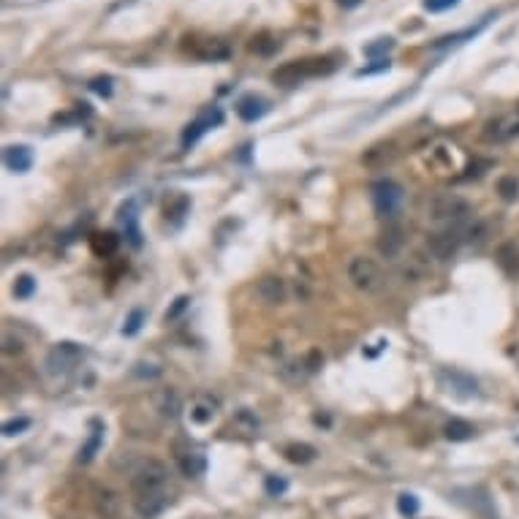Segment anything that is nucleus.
<instances>
[{
  "instance_id": "f257e3e1",
  "label": "nucleus",
  "mask_w": 519,
  "mask_h": 519,
  "mask_svg": "<svg viewBox=\"0 0 519 519\" xmlns=\"http://www.w3.org/2000/svg\"><path fill=\"white\" fill-rule=\"evenodd\" d=\"M470 202L457 196V193H435L424 202V221L441 228H457V226L470 218Z\"/></svg>"
},
{
  "instance_id": "f03ea898",
  "label": "nucleus",
  "mask_w": 519,
  "mask_h": 519,
  "mask_svg": "<svg viewBox=\"0 0 519 519\" xmlns=\"http://www.w3.org/2000/svg\"><path fill=\"white\" fill-rule=\"evenodd\" d=\"M370 199H373V207L378 212V218L383 221H397L400 212H402V204H405V188L383 177V180H375L373 188H370Z\"/></svg>"
},
{
  "instance_id": "7ed1b4c3",
  "label": "nucleus",
  "mask_w": 519,
  "mask_h": 519,
  "mask_svg": "<svg viewBox=\"0 0 519 519\" xmlns=\"http://www.w3.org/2000/svg\"><path fill=\"white\" fill-rule=\"evenodd\" d=\"M169 467L158 460H147L134 470L131 476V492L134 498H147V495H158V492H169Z\"/></svg>"
},
{
  "instance_id": "20e7f679",
  "label": "nucleus",
  "mask_w": 519,
  "mask_h": 519,
  "mask_svg": "<svg viewBox=\"0 0 519 519\" xmlns=\"http://www.w3.org/2000/svg\"><path fill=\"white\" fill-rule=\"evenodd\" d=\"M346 275H348V283L359 294H375V291H381L383 283H386L378 261H373L370 256H354V259L348 261Z\"/></svg>"
},
{
  "instance_id": "39448f33",
  "label": "nucleus",
  "mask_w": 519,
  "mask_h": 519,
  "mask_svg": "<svg viewBox=\"0 0 519 519\" xmlns=\"http://www.w3.org/2000/svg\"><path fill=\"white\" fill-rule=\"evenodd\" d=\"M85 359V351L82 346H76V343H54L49 348V354H47V359H44V367H47V373L54 375V378H60V375H66L71 373L76 364Z\"/></svg>"
},
{
  "instance_id": "423d86ee",
  "label": "nucleus",
  "mask_w": 519,
  "mask_h": 519,
  "mask_svg": "<svg viewBox=\"0 0 519 519\" xmlns=\"http://www.w3.org/2000/svg\"><path fill=\"white\" fill-rule=\"evenodd\" d=\"M321 63H327V60H302V63H288V66H283V69H277L272 74V82L283 87H294L299 82H305L308 76H318V74H327L332 71V66H321Z\"/></svg>"
},
{
  "instance_id": "0eeeda50",
  "label": "nucleus",
  "mask_w": 519,
  "mask_h": 519,
  "mask_svg": "<svg viewBox=\"0 0 519 519\" xmlns=\"http://www.w3.org/2000/svg\"><path fill=\"white\" fill-rule=\"evenodd\" d=\"M221 122H223V112H221L218 106H209V109H204V112H202L196 120L185 125V131H182V150H191L199 139L204 136L207 131H212L215 125H221Z\"/></svg>"
},
{
  "instance_id": "6e6552de",
  "label": "nucleus",
  "mask_w": 519,
  "mask_h": 519,
  "mask_svg": "<svg viewBox=\"0 0 519 519\" xmlns=\"http://www.w3.org/2000/svg\"><path fill=\"white\" fill-rule=\"evenodd\" d=\"M438 383L443 392H449L454 397H476L479 395V381L467 373H460V370H441L438 373Z\"/></svg>"
},
{
  "instance_id": "1a4fd4ad",
  "label": "nucleus",
  "mask_w": 519,
  "mask_h": 519,
  "mask_svg": "<svg viewBox=\"0 0 519 519\" xmlns=\"http://www.w3.org/2000/svg\"><path fill=\"white\" fill-rule=\"evenodd\" d=\"M460 245H462L460 228H441V231H435V234L427 237V250L438 261H449L460 250Z\"/></svg>"
},
{
  "instance_id": "9d476101",
  "label": "nucleus",
  "mask_w": 519,
  "mask_h": 519,
  "mask_svg": "<svg viewBox=\"0 0 519 519\" xmlns=\"http://www.w3.org/2000/svg\"><path fill=\"white\" fill-rule=\"evenodd\" d=\"M286 296H288V288H286V283H283L280 277L267 275L256 283V299H259L261 305H267V308L283 305V302H286Z\"/></svg>"
},
{
  "instance_id": "9b49d317",
  "label": "nucleus",
  "mask_w": 519,
  "mask_h": 519,
  "mask_svg": "<svg viewBox=\"0 0 519 519\" xmlns=\"http://www.w3.org/2000/svg\"><path fill=\"white\" fill-rule=\"evenodd\" d=\"M33 147H28V144H11V147H6V153H3V163H6V169L14 174H28L33 169Z\"/></svg>"
},
{
  "instance_id": "f8f14e48",
  "label": "nucleus",
  "mask_w": 519,
  "mask_h": 519,
  "mask_svg": "<svg viewBox=\"0 0 519 519\" xmlns=\"http://www.w3.org/2000/svg\"><path fill=\"white\" fill-rule=\"evenodd\" d=\"M120 226L125 231V240L131 247H141V228H139V207L134 199H128L125 204L120 207Z\"/></svg>"
},
{
  "instance_id": "ddd939ff",
  "label": "nucleus",
  "mask_w": 519,
  "mask_h": 519,
  "mask_svg": "<svg viewBox=\"0 0 519 519\" xmlns=\"http://www.w3.org/2000/svg\"><path fill=\"white\" fill-rule=\"evenodd\" d=\"M484 136L495 144H503V141H511V139L519 136V117H501V120L489 122L484 131Z\"/></svg>"
},
{
  "instance_id": "4468645a",
  "label": "nucleus",
  "mask_w": 519,
  "mask_h": 519,
  "mask_svg": "<svg viewBox=\"0 0 519 519\" xmlns=\"http://www.w3.org/2000/svg\"><path fill=\"white\" fill-rule=\"evenodd\" d=\"M169 492H158V495H147V498H134V506H136L139 517L141 519H156L158 514H163L169 508Z\"/></svg>"
},
{
  "instance_id": "2eb2a0df",
  "label": "nucleus",
  "mask_w": 519,
  "mask_h": 519,
  "mask_svg": "<svg viewBox=\"0 0 519 519\" xmlns=\"http://www.w3.org/2000/svg\"><path fill=\"white\" fill-rule=\"evenodd\" d=\"M405 247V237H402V228L397 223L386 226L383 234L378 237V250H381L386 259H397Z\"/></svg>"
},
{
  "instance_id": "dca6fc26",
  "label": "nucleus",
  "mask_w": 519,
  "mask_h": 519,
  "mask_svg": "<svg viewBox=\"0 0 519 519\" xmlns=\"http://www.w3.org/2000/svg\"><path fill=\"white\" fill-rule=\"evenodd\" d=\"M397 156V150H395V144L392 141H383V144H375V147H370L367 153L362 156V163L367 169H386L392 161Z\"/></svg>"
},
{
  "instance_id": "f3484780",
  "label": "nucleus",
  "mask_w": 519,
  "mask_h": 519,
  "mask_svg": "<svg viewBox=\"0 0 519 519\" xmlns=\"http://www.w3.org/2000/svg\"><path fill=\"white\" fill-rule=\"evenodd\" d=\"M267 112H269V101L261 98V95H245V98H240V104H237V115L245 122L261 120Z\"/></svg>"
},
{
  "instance_id": "a211bd4d",
  "label": "nucleus",
  "mask_w": 519,
  "mask_h": 519,
  "mask_svg": "<svg viewBox=\"0 0 519 519\" xmlns=\"http://www.w3.org/2000/svg\"><path fill=\"white\" fill-rule=\"evenodd\" d=\"M495 261L503 272L508 277L519 275V245L517 243H503L498 250H495Z\"/></svg>"
},
{
  "instance_id": "6ab92c4d",
  "label": "nucleus",
  "mask_w": 519,
  "mask_h": 519,
  "mask_svg": "<svg viewBox=\"0 0 519 519\" xmlns=\"http://www.w3.org/2000/svg\"><path fill=\"white\" fill-rule=\"evenodd\" d=\"M180 467L188 479H202L207 473V457L202 451H185L180 454Z\"/></svg>"
},
{
  "instance_id": "aec40b11",
  "label": "nucleus",
  "mask_w": 519,
  "mask_h": 519,
  "mask_svg": "<svg viewBox=\"0 0 519 519\" xmlns=\"http://www.w3.org/2000/svg\"><path fill=\"white\" fill-rule=\"evenodd\" d=\"M101 443H104V424L101 421H93V430H90V438H87V443L79 449V462L87 465V462H93L95 460V454L101 449Z\"/></svg>"
},
{
  "instance_id": "412c9836",
  "label": "nucleus",
  "mask_w": 519,
  "mask_h": 519,
  "mask_svg": "<svg viewBox=\"0 0 519 519\" xmlns=\"http://www.w3.org/2000/svg\"><path fill=\"white\" fill-rule=\"evenodd\" d=\"M90 247H93V253H95V256L109 259V256H115V253H117V247H120V237H117V234H112V231L93 234V237H90Z\"/></svg>"
},
{
  "instance_id": "4be33fe9",
  "label": "nucleus",
  "mask_w": 519,
  "mask_h": 519,
  "mask_svg": "<svg viewBox=\"0 0 519 519\" xmlns=\"http://www.w3.org/2000/svg\"><path fill=\"white\" fill-rule=\"evenodd\" d=\"M489 19H492V17L482 19V22L476 25V28H467V30H462V33L443 35V38H438V41H435L433 47H435V49H446V47H457V44H465L467 38H476V35H479V33H482V30H484L486 22H489Z\"/></svg>"
},
{
  "instance_id": "5701e85b",
  "label": "nucleus",
  "mask_w": 519,
  "mask_h": 519,
  "mask_svg": "<svg viewBox=\"0 0 519 519\" xmlns=\"http://www.w3.org/2000/svg\"><path fill=\"white\" fill-rule=\"evenodd\" d=\"M215 408H218L215 400L199 397L191 405V421H196V424H209V421L215 419Z\"/></svg>"
},
{
  "instance_id": "b1692460",
  "label": "nucleus",
  "mask_w": 519,
  "mask_h": 519,
  "mask_svg": "<svg viewBox=\"0 0 519 519\" xmlns=\"http://www.w3.org/2000/svg\"><path fill=\"white\" fill-rule=\"evenodd\" d=\"M473 435H476V427L465 419H451L446 424V438L449 441H470Z\"/></svg>"
},
{
  "instance_id": "393cba45",
  "label": "nucleus",
  "mask_w": 519,
  "mask_h": 519,
  "mask_svg": "<svg viewBox=\"0 0 519 519\" xmlns=\"http://www.w3.org/2000/svg\"><path fill=\"white\" fill-rule=\"evenodd\" d=\"M286 460H288V462L305 465V462H313V460H315V449L308 446V443H291V446H286Z\"/></svg>"
},
{
  "instance_id": "a878e982",
  "label": "nucleus",
  "mask_w": 519,
  "mask_h": 519,
  "mask_svg": "<svg viewBox=\"0 0 519 519\" xmlns=\"http://www.w3.org/2000/svg\"><path fill=\"white\" fill-rule=\"evenodd\" d=\"M498 193L503 202H517L519 199V177L517 174H506L498 180Z\"/></svg>"
},
{
  "instance_id": "bb28decb",
  "label": "nucleus",
  "mask_w": 519,
  "mask_h": 519,
  "mask_svg": "<svg viewBox=\"0 0 519 519\" xmlns=\"http://www.w3.org/2000/svg\"><path fill=\"white\" fill-rule=\"evenodd\" d=\"M395 49V38H375L373 44L364 47V54L373 60H386V54Z\"/></svg>"
},
{
  "instance_id": "cd10ccee",
  "label": "nucleus",
  "mask_w": 519,
  "mask_h": 519,
  "mask_svg": "<svg viewBox=\"0 0 519 519\" xmlns=\"http://www.w3.org/2000/svg\"><path fill=\"white\" fill-rule=\"evenodd\" d=\"M117 508H120V498H117L115 492L104 489V492L98 495V514H101L104 519H112L115 514H117Z\"/></svg>"
},
{
  "instance_id": "c85d7f7f",
  "label": "nucleus",
  "mask_w": 519,
  "mask_h": 519,
  "mask_svg": "<svg viewBox=\"0 0 519 519\" xmlns=\"http://www.w3.org/2000/svg\"><path fill=\"white\" fill-rule=\"evenodd\" d=\"M188 207H191V202H188V196H174V199H169L166 202V218L169 221H182L185 218V212H188Z\"/></svg>"
},
{
  "instance_id": "c756f323",
  "label": "nucleus",
  "mask_w": 519,
  "mask_h": 519,
  "mask_svg": "<svg viewBox=\"0 0 519 519\" xmlns=\"http://www.w3.org/2000/svg\"><path fill=\"white\" fill-rule=\"evenodd\" d=\"M158 411L163 416H169V419H174V416L180 414V397L174 395V392H163V395H158Z\"/></svg>"
},
{
  "instance_id": "7c9ffc66",
  "label": "nucleus",
  "mask_w": 519,
  "mask_h": 519,
  "mask_svg": "<svg viewBox=\"0 0 519 519\" xmlns=\"http://www.w3.org/2000/svg\"><path fill=\"white\" fill-rule=\"evenodd\" d=\"M141 327H144V310H141V308H134L131 315L125 318V324H122V334H125V337H134V334L141 332Z\"/></svg>"
},
{
  "instance_id": "2f4dec72",
  "label": "nucleus",
  "mask_w": 519,
  "mask_h": 519,
  "mask_svg": "<svg viewBox=\"0 0 519 519\" xmlns=\"http://www.w3.org/2000/svg\"><path fill=\"white\" fill-rule=\"evenodd\" d=\"M397 511L408 519L416 517V514H419V498H416L414 492H402L397 498Z\"/></svg>"
},
{
  "instance_id": "473e14b6",
  "label": "nucleus",
  "mask_w": 519,
  "mask_h": 519,
  "mask_svg": "<svg viewBox=\"0 0 519 519\" xmlns=\"http://www.w3.org/2000/svg\"><path fill=\"white\" fill-rule=\"evenodd\" d=\"M35 294V277L33 275H19L14 283V296L17 299H30Z\"/></svg>"
},
{
  "instance_id": "72a5a7b5",
  "label": "nucleus",
  "mask_w": 519,
  "mask_h": 519,
  "mask_svg": "<svg viewBox=\"0 0 519 519\" xmlns=\"http://www.w3.org/2000/svg\"><path fill=\"white\" fill-rule=\"evenodd\" d=\"M30 424H33V421H30L28 416H19V419H11V421H6V424H3V435H6V438H14V435H22V433H25V430H28V427H30Z\"/></svg>"
},
{
  "instance_id": "f704fd0d",
  "label": "nucleus",
  "mask_w": 519,
  "mask_h": 519,
  "mask_svg": "<svg viewBox=\"0 0 519 519\" xmlns=\"http://www.w3.org/2000/svg\"><path fill=\"white\" fill-rule=\"evenodd\" d=\"M264 489H267V495H272V498H280V495H286V489H288V482H286V479H280V476H267V482H264Z\"/></svg>"
},
{
  "instance_id": "c9c22d12",
  "label": "nucleus",
  "mask_w": 519,
  "mask_h": 519,
  "mask_svg": "<svg viewBox=\"0 0 519 519\" xmlns=\"http://www.w3.org/2000/svg\"><path fill=\"white\" fill-rule=\"evenodd\" d=\"M112 85H115V79H112V76H98V79H93V82H90V90H93L95 95L109 98V95H112Z\"/></svg>"
},
{
  "instance_id": "e433bc0d",
  "label": "nucleus",
  "mask_w": 519,
  "mask_h": 519,
  "mask_svg": "<svg viewBox=\"0 0 519 519\" xmlns=\"http://www.w3.org/2000/svg\"><path fill=\"white\" fill-rule=\"evenodd\" d=\"M460 0H424V8L430 11V14H441V11H449L454 8Z\"/></svg>"
},
{
  "instance_id": "4c0bfd02",
  "label": "nucleus",
  "mask_w": 519,
  "mask_h": 519,
  "mask_svg": "<svg viewBox=\"0 0 519 519\" xmlns=\"http://www.w3.org/2000/svg\"><path fill=\"white\" fill-rule=\"evenodd\" d=\"M381 71H389V60H375V66L359 69L356 71V76H373V74H381Z\"/></svg>"
},
{
  "instance_id": "58836bf2",
  "label": "nucleus",
  "mask_w": 519,
  "mask_h": 519,
  "mask_svg": "<svg viewBox=\"0 0 519 519\" xmlns=\"http://www.w3.org/2000/svg\"><path fill=\"white\" fill-rule=\"evenodd\" d=\"M185 305H188V296H180V299H177V305H174V310L166 313V318H174L180 310H185Z\"/></svg>"
},
{
  "instance_id": "ea45409f",
  "label": "nucleus",
  "mask_w": 519,
  "mask_h": 519,
  "mask_svg": "<svg viewBox=\"0 0 519 519\" xmlns=\"http://www.w3.org/2000/svg\"><path fill=\"white\" fill-rule=\"evenodd\" d=\"M337 3H340L343 8H356V6L362 3V0H337Z\"/></svg>"
},
{
  "instance_id": "a19ab883",
  "label": "nucleus",
  "mask_w": 519,
  "mask_h": 519,
  "mask_svg": "<svg viewBox=\"0 0 519 519\" xmlns=\"http://www.w3.org/2000/svg\"><path fill=\"white\" fill-rule=\"evenodd\" d=\"M517 443H519V438H517Z\"/></svg>"
}]
</instances>
